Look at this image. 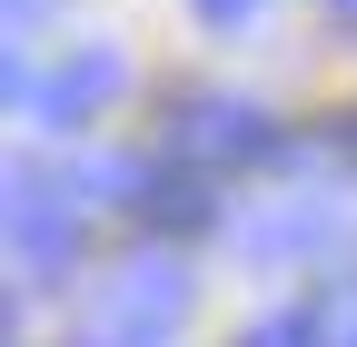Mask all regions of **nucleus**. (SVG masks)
<instances>
[{"label":"nucleus","instance_id":"7ed1b4c3","mask_svg":"<svg viewBox=\"0 0 357 347\" xmlns=\"http://www.w3.org/2000/svg\"><path fill=\"white\" fill-rule=\"evenodd\" d=\"M178 318H189V268L178 258H129L100 288V337L109 347H159Z\"/></svg>","mask_w":357,"mask_h":347},{"label":"nucleus","instance_id":"9d476101","mask_svg":"<svg viewBox=\"0 0 357 347\" xmlns=\"http://www.w3.org/2000/svg\"><path fill=\"white\" fill-rule=\"evenodd\" d=\"M347 159H357V119H347Z\"/></svg>","mask_w":357,"mask_h":347},{"label":"nucleus","instance_id":"423d86ee","mask_svg":"<svg viewBox=\"0 0 357 347\" xmlns=\"http://www.w3.org/2000/svg\"><path fill=\"white\" fill-rule=\"evenodd\" d=\"M129 208H139L149 229H208L218 219V199H208V169H139V189H129Z\"/></svg>","mask_w":357,"mask_h":347},{"label":"nucleus","instance_id":"1a4fd4ad","mask_svg":"<svg viewBox=\"0 0 357 347\" xmlns=\"http://www.w3.org/2000/svg\"><path fill=\"white\" fill-rule=\"evenodd\" d=\"M328 20H337V30H347V40H357V0H328Z\"/></svg>","mask_w":357,"mask_h":347},{"label":"nucleus","instance_id":"0eeeda50","mask_svg":"<svg viewBox=\"0 0 357 347\" xmlns=\"http://www.w3.org/2000/svg\"><path fill=\"white\" fill-rule=\"evenodd\" d=\"M238 347H328V327H318V298H298V308H268Z\"/></svg>","mask_w":357,"mask_h":347},{"label":"nucleus","instance_id":"6e6552de","mask_svg":"<svg viewBox=\"0 0 357 347\" xmlns=\"http://www.w3.org/2000/svg\"><path fill=\"white\" fill-rule=\"evenodd\" d=\"M189 10H199V20H208V30H238V20H248V10H258V0H189Z\"/></svg>","mask_w":357,"mask_h":347},{"label":"nucleus","instance_id":"39448f33","mask_svg":"<svg viewBox=\"0 0 357 347\" xmlns=\"http://www.w3.org/2000/svg\"><path fill=\"white\" fill-rule=\"evenodd\" d=\"M337 238H347V219L318 208V199L278 208V219H238V248H248V258H318V248H337Z\"/></svg>","mask_w":357,"mask_h":347},{"label":"nucleus","instance_id":"f257e3e1","mask_svg":"<svg viewBox=\"0 0 357 347\" xmlns=\"http://www.w3.org/2000/svg\"><path fill=\"white\" fill-rule=\"evenodd\" d=\"M288 139H278V119H268L258 100H238V90H189L169 109V159H189V169H208V179H229V169H258V159H278Z\"/></svg>","mask_w":357,"mask_h":347},{"label":"nucleus","instance_id":"20e7f679","mask_svg":"<svg viewBox=\"0 0 357 347\" xmlns=\"http://www.w3.org/2000/svg\"><path fill=\"white\" fill-rule=\"evenodd\" d=\"M119 90H129V60H119V50H70L50 79H30L20 109H30L40 129H79V119H100Z\"/></svg>","mask_w":357,"mask_h":347},{"label":"nucleus","instance_id":"f03ea898","mask_svg":"<svg viewBox=\"0 0 357 347\" xmlns=\"http://www.w3.org/2000/svg\"><path fill=\"white\" fill-rule=\"evenodd\" d=\"M0 229H10V258L30 268V288H60L79 268V189L50 199V179L20 159L10 169V199H0Z\"/></svg>","mask_w":357,"mask_h":347}]
</instances>
